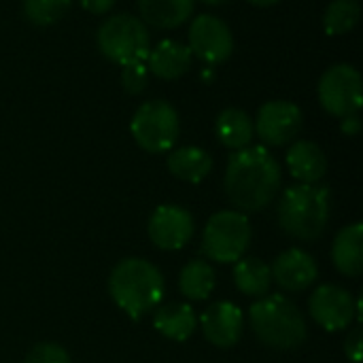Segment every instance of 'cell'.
<instances>
[{"label":"cell","instance_id":"30","mask_svg":"<svg viewBox=\"0 0 363 363\" xmlns=\"http://www.w3.org/2000/svg\"><path fill=\"white\" fill-rule=\"evenodd\" d=\"M340 128H342V132H345L347 136H355V134H359V130H362L359 115H349V117H342V123H340Z\"/></svg>","mask_w":363,"mask_h":363},{"label":"cell","instance_id":"7","mask_svg":"<svg viewBox=\"0 0 363 363\" xmlns=\"http://www.w3.org/2000/svg\"><path fill=\"white\" fill-rule=\"evenodd\" d=\"M130 132L147 153L170 151L179 138V113L166 100H149L136 108Z\"/></svg>","mask_w":363,"mask_h":363},{"label":"cell","instance_id":"28","mask_svg":"<svg viewBox=\"0 0 363 363\" xmlns=\"http://www.w3.org/2000/svg\"><path fill=\"white\" fill-rule=\"evenodd\" d=\"M362 349H363V338H362V328H355L345 342V351L347 357L353 363H362Z\"/></svg>","mask_w":363,"mask_h":363},{"label":"cell","instance_id":"5","mask_svg":"<svg viewBox=\"0 0 363 363\" xmlns=\"http://www.w3.org/2000/svg\"><path fill=\"white\" fill-rule=\"evenodd\" d=\"M98 49L104 57L119 66L147 62L151 51V36L147 26L134 15H113L102 21L96 34Z\"/></svg>","mask_w":363,"mask_h":363},{"label":"cell","instance_id":"16","mask_svg":"<svg viewBox=\"0 0 363 363\" xmlns=\"http://www.w3.org/2000/svg\"><path fill=\"white\" fill-rule=\"evenodd\" d=\"M287 166L300 183H319L328 172V157L313 140H298L287 151Z\"/></svg>","mask_w":363,"mask_h":363},{"label":"cell","instance_id":"1","mask_svg":"<svg viewBox=\"0 0 363 363\" xmlns=\"http://www.w3.org/2000/svg\"><path fill=\"white\" fill-rule=\"evenodd\" d=\"M281 187V166L266 147H245L230 155L225 168V196L245 213L266 208Z\"/></svg>","mask_w":363,"mask_h":363},{"label":"cell","instance_id":"21","mask_svg":"<svg viewBox=\"0 0 363 363\" xmlns=\"http://www.w3.org/2000/svg\"><path fill=\"white\" fill-rule=\"evenodd\" d=\"M213 168V157L202 147H179L168 155V170L187 183H202Z\"/></svg>","mask_w":363,"mask_h":363},{"label":"cell","instance_id":"9","mask_svg":"<svg viewBox=\"0 0 363 363\" xmlns=\"http://www.w3.org/2000/svg\"><path fill=\"white\" fill-rule=\"evenodd\" d=\"M189 51L204 64H221L234 51L230 26L215 15H198L189 26Z\"/></svg>","mask_w":363,"mask_h":363},{"label":"cell","instance_id":"12","mask_svg":"<svg viewBox=\"0 0 363 363\" xmlns=\"http://www.w3.org/2000/svg\"><path fill=\"white\" fill-rule=\"evenodd\" d=\"M149 238L162 251H179L194 236V217L177 204H162L149 219Z\"/></svg>","mask_w":363,"mask_h":363},{"label":"cell","instance_id":"22","mask_svg":"<svg viewBox=\"0 0 363 363\" xmlns=\"http://www.w3.org/2000/svg\"><path fill=\"white\" fill-rule=\"evenodd\" d=\"M234 283L238 291H242L245 296L264 298L268 296L270 285H272L270 266L257 257H240L234 264Z\"/></svg>","mask_w":363,"mask_h":363},{"label":"cell","instance_id":"20","mask_svg":"<svg viewBox=\"0 0 363 363\" xmlns=\"http://www.w3.org/2000/svg\"><path fill=\"white\" fill-rule=\"evenodd\" d=\"M215 134L219 138V143L228 149H245L251 145L253 136H255V128L251 117L242 111V108H223L217 115L215 121Z\"/></svg>","mask_w":363,"mask_h":363},{"label":"cell","instance_id":"3","mask_svg":"<svg viewBox=\"0 0 363 363\" xmlns=\"http://www.w3.org/2000/svg\"><path fill=\"white\" fill-rule=\"evenodd\" d=\"M249 321L255 336L270 349L291 351L306 340V319L285 296H264L249 308Z\"/></svg>","mask_w":363,"mask_h":363},{"label":"cell","instance_id":"24","mask_svg":"<svg viewBox=\"0 0 363 363\" xmlns=\"http://www.w3.org/2000/svg\"><path fill=\"white\" fill-rule=\"evenodd\" d=\"M359 17H362V6L357 0H334L325 9L323 26H325V32L332 36L349 34L359 23Z\"/></svg>","mask_w":363,"mask_h":363},{"label":"cell","instance_id":"11","mask_svg":"<svg viewBox=\"0 0 363 363\" xmlns=\"http://www.w3.org/2000/svg\"><path fill=\"white\" fill-rule=\"evenodd\" d=\"M308 311L323 330L340 332L353 323L357 315V302L347 289L338 285H321L313 291L308 300Z\"/></svg>","mask_w":363,"mask_h":363},{"label":"cell","instance_id":"27","mask_svg":"<svg viewBox=\"0 0 363 363\" xmlns=\"http://www.w3.org/2000/svg\"><path fill=\"white\" fill-rule=\"evenodd\" d=\"M23 363H70V355L55 342H40L26 355Z\"/></svg>","mask_w":363,"mask_h":363},{"label":"cell","instance_id":"23","mask_svg":"<svg viewBox=\"0 0 363 363\" xmlns=\"http://www.w3.org/2000/svg\"><path fill=\"white\" fill-rule=\"evenodd\" d=\"M179 289L187 300H206L215 289V270L202 259L187 262L179 274Z\"/></svg>","mask_w":363,"mask_h":363},{"label":"cell","instance_id":"29","mask_svg":"<svg viewBox=\"0 0 363 363\" xmlns=\"http://www.w3.org/2000/svg\"><path fill=\"white\" fill-rule=\"evenodd\" d=\"M81 6L91 15H104L113 9L115 0H79Z\"/></svg>","mask_w":363,"mask_h":363},{"label":"cell","instance_id":"10","mask_svg":"<svg viewBox=\"0 0 363 363\" xmlns=\"http://www.w3.org/2000/svg\"><path fill=\"white\" fill-rule=\"evenodd\" d=\"M304 115L300 106L289 100H270L257 111V119L253 123L255 134L262 143L270 147H281L291 143L302 130Z\"/></svg>","mask_w":363,"mask_h":363},{"label":"cell","instance_id":"4","mask_svg":"<svg viewBox=\"0 0 363 363\" xmlns=\"http://www.w3.org/2000/svg\"><path fill=\"white\" fill-rule=\"evenodd\" d=\"M330 221V189L317 183L289 187L279 202L281 228L298 240H315Z\"/></svg>","mask_w":363,"mask_h":363},{"label":"cell","instance_id":"19","mask_svg":"<svg viewBox=\"0 0 363 363\" xmlns=\"http://www.w3.org/2000/svg\"><path fill=\"white\" fill-rule=\"evenodd\" d=\"M194 4L196 0H138L140 21L153 28L170 30L191 17Z\"/></svg>","mask_w":363,"mask_h":363},{"label":"cell","instance_id":"31","mask_svg":"<svg viewBox=\"0 0 363 363\" xmlns=\"http://www.w3.org/2000/svg\"><path fill=\"white\" fill-rule=\"evenodd\" d=\"M249 2L255 4V6H272V4H277L281 0H249Z\"/></svg>","mask_w":363,"mask_h":363},{"label":"cell","instance_id":"18","mask_svg":"<svg viewBox=\"0 0 363 363\" xmlns=\"http://www.w3.org/2000/svg\"><path fill=\"white\" fill-rule=\"evenodd\" d=\"M363 225L353 223L338 232L332 245V259L345 277H359L363 272Z\"/></svg>","mask_w":363,"mask_h":363},{"label":"cell","instance_id":"6","mask_svg":"<svg viewBox=\"0 0 363 363\" xmlns=\"http://www.w3.org/2000/svg\"><path fill=\"white\" fill-rule=\"evenodd\" d=\"M251 245V223L240 211L215 213L202 234L204 253L217 264H236Z\"/></svg>","mask_w":363,"mask_h":363},{"label":"cell","instance_id":"15","mask_svg":"<svg viewBox=\"0 0 363 363\" xmlns=\"http://www.w3.org/2000/svg\"><path fill=\"white\" fill-rule=\"evenodd\" d=\"M191 57L194 55L187 45L166 38V40H160L155 47H151L149 57H147V68L151 74L164 81H174L189 70Z\"/></svg>","mask_w":363,"mask_h":363},{"label":"cell","instance_id":"26","mask_svg":"<svg viewBox=\"0 0 363 363\" xmlns=\"http://www.w3.org/2000/svg\"><path fill=\"white\" fill-rule=\"evenodd\" d=\"M149 83V68L147 62L128 64L121 70V85L128 94H140Z\"/></svg>","mask_w":363,"mask_h":363},{"label":"cell","instance_id":"14","mask_svg":"<svg viewBox=\"0 0 363 363\" xmlns=\"http://www.w3.org/2000/svg\"><path fill=\"white\" fill-rule=\"evenodd\" d=\"M270 272H272V283H277L281 289L294 291V294L308 289L319 277L315 257L302 249H289V251L281 253L274 259Z\"/></svg>","mask_w":363,"mask_h":363},{"label":"cell","instance_id":"17","mask_svg":"<svg viewBox=\"0 0 363 363\" xmlns=\"http://www.w3.org/2000/svg\"><path fill=\"white\" fill-rule=\"evenodd\" d=\"M196 323L194 308L183 302H170L153 311V325L168 340L185 342L196 332Z\"/></svg>","mask_w":363,"mask_h":363},{"label":"cell","instance_id":"32","mask_svg":"<svg viewBox=\"0 0 363 363\" xmlns=\"http://www.w3.org/2000/svg\"><path fill=\"white\" fill-rule=\"evenodd\" d=\"M202 2H206V4H213V6H217V4H223V2H228V0H202Z\"/></svg>","mask_w":363,"mask_h":363},{"label":"cell","instance_id":"2","mask_svg":"<svg viewBox=\"0 0 363 363\" xmlns=\"http://www.w3.org/2000/svg\"><path fill=\"white\" fill-rule=\"evenodd\" d=\"M108 291L115 304L130 319L138 321L160 306L164 298V277L151 262L128 257L113 268Z\"/></svg>","mask_w":363,"mask_h":363},{"label":"cell","instance_id":"25","mask_svg":"<svg viewBox=\"0 0 363 363\" xmlns=\"http://www.w3.org/2000/svg\"><path fill=\"white\" fill-rule=\"evenodd\" d=\"M72 0H23V13L34 26H51L60 21Z\"/></svg>","mask_w":363,"mask_h":363},{"label":"cell","instance_id":"8","mask_svg":"<svg viewBox=\"0 0 363 363\" xmlns=\"http://www.w3.org/2000/svg\"><path fill=\"white\" fill-rule=\"evenodd\" d=\"M319 102L334 117L357 115L363 104L362 74L351 64L330 66L319 79Z\"/></svg>","mask_w":363,"mask_h":363},{"label":"cell","instance_id":"13","mask_svg":"<svg viewBox=\"0 0 363 363\" xmlns=\"http://www.w3.org/2000/svg\"><path fill=\"white\" fill-rule=\"evenodd\" d=\"M200 323H202L204 338L211 345H215L219 349H230V347L238 345V340L242 338L245 317L236 304L215 302L202 313Z\"/></svg>","mask_w":363,"mask_h":363}]
</instances>
